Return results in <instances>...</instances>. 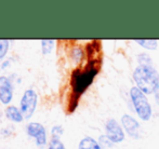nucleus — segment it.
Returning a JSON list of instances; mask_svg holds the SVG:
<instances>
[{
	"label": "nucleus",
	"instance_id": "1",
	"mask_svg": "<svg viewBox=\"0 0 159 149\" xmlns=\"http://www.w3.org/2000/svg\"><path fill=\"white\" fill-rule=\"evenodd\" d=\"M133 79L144 94H154L159 90V74L154 66L139 65L133 72Z\"/></svg>",
	"mask_w": 159,
	"mask_h": 149
},
{
	"label": "nucleus",
	"instance_id": "2",
	"mask_svg": "<svg viewBox=\"0 0 159 149\" xmlns=\"http://www.w3.org/2000/svg\"><path fill=\"white\" fill-rule=\"evenodd\" d=\"M98 72L94 62L88 64L84 69H76L71 75V88L74 95L79 97L91 85Z\"/></svg>",
	"mask_w": 159,
	"mask_h": 149
},
{
	"label": "nucleus",
	"instance_id": "3",
	"mask_svg": "<svg viewBox=\"0 0 159 149\" xmlns=\"http://www.w3.org/2000/svg\"><path fill=\"white\" fill-rule=\"evenodd\" d=\"M130 97L139 118L143 121H148L152 117V107L144 93L138 86H133L130 90Z\"/></svg>",
	"mask_w": 159,
	"mask_h": 149
},
{
	"label": "nucleus",
	"instance_id": "4",
	"mask_svg": "<svg viewBox=\"0 0 159 149\" xmlns=\"http://www.w3.org/2000/svg\"><path fill=\"white\" fill-rule=\"evenodd\" d=\"M37 93L34 90L30 89V90H26L24 92L21 99V103H20V110L25 119H30L34 115L36 107H37Z\"/></svg>",
	"mask_w": 159,
	"mask_h": 149
},
{
	"label": "nucleus",
	"instance_id": "5",
	"mask_svg": "<svg viewBox=\"0 0 159 149\" xmlns=\"http://www.w3.org/2000/svg\"><path fill=\"white\" fill-rule=\"evenodd\" d=\"M105 129H106V136L114 144L121 143L125 139L124 130L115 119H109L105 124Z\"/></svg>",
	"mask_w": 159,
	"mask_h": 149
},
{
	"label": "nucleus",
	"instance_id": "6",
	"mask_svg": "<svg viewBox=\"0 0 159 149\" xmlns=\"http://www.w3.org/2000/svg\"><path fill=\"white\" fill-rule=\"evenodd\" d=\"M27 134L36 138V144L39 147H43L47 144V132L42 124L32 122L27 125Z\"/></svg>",
	"mask_w": 159,
	"mask_h": 149
},
{
	"label": "nucleus",
	"instance_id": "7",
	"mask_svg": "<svg viewBox=\"0 0 159 149\" xmlns=\"http://www.w3.org/2000/svg\"><path fill=\"white\" fill-rule=\"evenodd\" d=\"M13 97V86L11 80L6 76L0 77V102L8 105Z\"/></svg>",
	"mask_w": 159,
	"mask_h": 149
},
{
	"label": "nucleus",
	"instance_id": "8",
	"mask_svg": "<svg viewBox=\"0 0 159 149\" xmlns=\"http://www.w3.org/2000/svg\"><path fill=\"white\" fill-rule=\"evenodd\" d=\"M121 123L125 131L133 138L140 137V123L130 115H124L121 117Z\"/></svg>",
	"mask_w": 159,
	"mask_h": 149
},
{
	"label": "nucleus",
	"instance_id": "9",
	"mask_svg": "<svg viewBox=\"0 0 159 149\" xmlns=\"http://www.w3.org/2000/svg\"><path fill=\"white\" fill-rule=\"evenodd\" d=\"M6 117L8 118L9 120H11V121L17 122V123H19V122H22L24 119L21 110H20L17 107H15V106H9V107H7Z\"/></svg>",
	"mask_w": 159,
	"mask_h": 149
},
{
	"label": "nucleus",
	"instance_id": "10",
	"mask_svg": "<svg viewBox=\"0 0 159 149\" xmlns=\"http://www.w3.org/2000/svg\"><path fill=\"white\" fill-rule=\"evenodd\" d=\"M79 149H103V147L94 138H92L90 136H87L80 141Z\"/></svg>",
	"mask_w": 159,
	"mask_h": 149
},
{
	"label": "nucleus",
	"instance_id": "11",
	"mask_svg": "<svg viewBox=\"0 0 159 149\" xmlns=\"http://www.w3.org/2000/svg\"><path fill=\"white\" fill-rule=\"evenodd\" d=\"M135 42L146 50H156L158 46L157 40L155 39H136Z\"/></svg>",
	"mask_w": 159,
	"mask_h": 149
},
{
	"label": "nucleus",
	"instance_id": "12",
	"mask_svg": "<svg viewBox=\"0 0 159 149\" xmlns=\"http://www.w3.org/2000/svg\"><path fill=\"white\" fill-rule=\"evenodd\" d=\"M53 46H54V40L52 39L41 40V51L43 54H49L52 51Z\"/></svg>",
	"mask_w": 159,
	"mask_h": 149
},
{
	"label": "nucleus",
	"instance_id": "13",
	"mask_svg": "<svg viewBox=\"0 0 159 149\" xmlns=\"http://www.w3.org/2000/svg\"><path fill=\"white\" fill-rule=\"evenodd\" d=\"M138 62H139V64L142 66H153L152 57L149 56L148 54H145V53H142V54L138 55Z\"/></svg>",
	"mask_w": 159,
	"mask_h": 149
},
{
	"label": "nucleus",
	"instance_id": "14",
	"mask_svg": "<svg viewBox=\"0 0 159 149\" xmlns=\"http://www.w3.org/2000/svg\"><path fill=\"white\" fill-rule=\"evenodd\" d=\"M82 56H84V51H82L81 48L75 46V48L71 50V59H73L76 63H79L82 59Z\"/></svg>",
	"mask_w": 159,
	"mask_h": 149
},
{
	"label": "nucleus",
	"instance_id": "15",
	"mask_svg": "<svg viewBox=\"0 0 159 149\" xmlns=\"http://www.w3.org/2000/svg\"><path fill=\"white\" fill-rule=\"evenodd\" d=\"M9 46H10L9 40H6V39L0 40V59L6 56L7 52H8V50H9Z\"/></svg>",
	"mask_w": 159,
	"mask_h": 149
},
{
	"label": "nucleus",
	"instance_id": "16",
	"mask_svg": "<svg viewBox=\"0 0 159 149\" xmlns=\"http://www.w3.org/2000/svg\"><path fill=\"white\" fill-rule=\"evenodd\" d=\"M98 143L101 144V146H102L103 148L104 147L111 148V146L114 145V143L106 136V135H102V136H100V141H98Z\"/></svg>",
	"mask_w": 159,
	"mask_h": 149
},
{
	"label": "nucleus",
	"instance_id": "17",
	"mask_svg": "<svg viewBox=\"0 0 159 149\" xmlns=\"http://www.w3.org/2000/svg\"><path fill=\"white\" fill-rule=\"evenodd\" d=\"M51 134H52V138H59L62 136L63 134V128L61 125H55L52 128V131H51Z\"/></svg>",
	"mask_w": 159,
	"mask_h": 149
},
{
	"label": "nucleus",
	"instance_id": "18",
	"mask_svg": "<svg viewBox=\"0 0 159 149\" xmlns=\"http://www.w3.org/2000/svg\"><path fill=\"white\" fill-rule=\"evenodd\" d=\"M62 148H64V145L59 138H52L50 141L49 149H62Z\"/></svg>",
	"mask_w": 159,
	"mask_h": 149
},
{
	"label": "nucleus",
	"instance_id": "19",
	"mask_svg": "<svg viewBox=\"0 0 159 149\" xmlns=\"http://www.w3.org/2000/svg\"><path fill=\"white\" fill-rule=\"evenodd\" d=\"M62 149H65V147H64V148H62Z\"/></svg>",
	"mask_w": 159,
	"mask_h": 149
}]
</instances>
